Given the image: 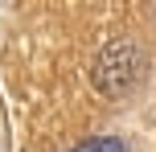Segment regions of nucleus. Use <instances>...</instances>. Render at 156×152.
<instances>
[{"label":"nucleus","mask_w":156,"mask_h":152,"mask_svg":"<svg viewBox=\"0 0 156 152\" xmlns=\"http://www.w3.org/2000/svg\"><path fill=\"white\" fill-rule=\"evenodd\" d=\"M70 152H127L123 140H115V136H94V140H86V144H78Z\"/></svg>","instance_id":"nucleus-1"}]
</instances>
